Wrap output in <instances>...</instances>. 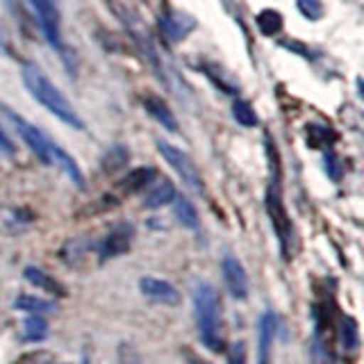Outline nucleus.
Returning a JSON list of instances; mask_svg holds the SVG:
<instances>
[{
    "label": "nucleus",
    "instance_id": "f257e3e1",
    "mask_svg": "<svg viewBox=\"0 0 364 364\" xmlns=\"http://www.w3.org/2000/svg\"><path fill=\"white\" fill-rule=\"evenodd\" d=\"M0 109L5 112V117L9 119V123L14 125L16 132L21 134V139L26 141L30 146V151L37 155L43 164L48 166H60L64 173L73 180V185L77 187H85V176L82 171H80L77 162L68 155L64 148L60 144H55L53 139L46 132H41L37 125H32L30 121H26L21 117V114H16L14 109H9L7 105H0Z\"/></svg>",
    "mask_w": 364,
    "mask_h": 364
},
{
    "label": "nucleus",
    "instance_id": "f03ea898",
    "mask_svg": "<svg viewBox=\"0 0 364 364\" xmlns=\"http://www.w3.org/2000/svg\"><path fill=\"white\" fill-rule=\"evenodd\" d=\"M21 75H23V85L28 87L30 96L48 109L53 117H57L62 123H66L68 128H75V130H85V121L80 119V114L75 112V107L68 102V98L57 89L50 77L46 75L37 64L32 62H23L21 68Z\"/></svg>",
    "mask_w": 364,
    "mask_h": 364
},
{
    "label": "nucleus",
    "instance_id": "7ed1b4c3",
    "mask_svg": "<svg viewBox=\"0 0 364 364\" xmlns=\"http://www.w3.org/2000/svg\"><path fill=\"white\" fill-rule=\"evenodd\" d=\"M193 312H196L198 337L210 350L219 353L225 346L221 323V299L210 282H198L193 287Z\"/></svg>",
    "mask_w": 364,
    "mask_h": 364
},
{
    "label": "nucleus",
    "instance_id": "20e7f679",
    "mask_svg": "<svg viewBox=\"0 0 364 364\" xmlns=\"http://www.w3.org/2000/svg\"><path fill=\"white\" fill-rule=\"evenodd\" d=\"M267 214L271 219L273 230H276L280 244H282V253L287 255V246H289V239H291V221H289V214H287V210H284V203H282L280 166L278 164L271 171V185L267 191Z\"/></svg>",
    "mask_w": 364,
    "mask_h": 364
},
{
    "label": "nucleus",
    "instance_id": "39448f33",
    "mask_svg": "<svg viewBox=\"0 0 364 364\" xmlns=\"http://www.w3.org/2000/svg\"><path fill=\"white\" fill-rule=\"evenodd\" d=\"M157 148H159V153H162V157L168 162V166L178 173V178L182 180V185H185L193 193H203V178L198 173L196 164H193V159L185 151H182V148L168 144L164 139L157 141Z\"/></svg>",
    "mask_w": 364,
    "mask_h": 364
},
{
    "label": "nucleus",
    "instance_id": "423d86ee",
    "mask_svg": "<svg viewBox=\"0 0 364 364\" xmlns=\"http://www.w3.org/2000/svg\"><path fill=\"white\" fill-rule=\"evenodd\" d=\"M34 14L39 18V26L46 34V41L50 43V48L64 50L62 43V23H60V11H57L55 0H28Z\"/></svg>",
    "mask_w": 364,
    "mask_h": 364
},
{
    "label": "nucleus",
    "instance_id": "0eeeda50",
    "mask_svg": "<svg viewBox=\"0 0 364 364\" xmlns=\"http://www.w3.org/2000/svg\"><path fill=\"white\" fill-rule=\"evenodd\" d=\"M221 273H223L225 289L230 291L232 299L235 301H246L248 294H250V282H248V273H246L242 262H239V257H235L230 253L223 255Z\"/></svg>",
    "mask_w": 364,
    "mask_h": 364
},
{
    "label": "nucleus",
    "instance_id": "6e6552de",
    "mask_svg": "<svg viewBox=\"0 0 364 364\" xmlns=\"http://www.w3.org/2000/svg\"><path fill=\"white\" fill-rule=\"evenodd\" d=\"M132 244V225L119 223L98 242V257L100 259H114L123 253H128Z\"/></svg>",
    "mask_w": 364,
    "mask_h": 364
},
{
    "label": "nucleus",
    "instance_id": "1a4fd4ad",
    "mask_svg": "<svg viewBox=\"0 0 364 364\" xmlns=\"http://www.w3.org/2000/svg\"><path fill=\"white\" fill-rule=\"evenodd\" d=\"M139 291L146 296L148 301L159 303V305H178L180 303V291L173 287L171 282L162 278H153V276H144L139 280Z\"/></svg>",
    "mask_w": 364,
    "mask_h": 364
},
{
    "label": "nucleus",
    "instance_id": "9d476101",
    "mask_svg": "<svg viewBox=\"0 0 364 364\" xmlns=\"http://www.w3.org/2000/svg\"><path fill=\"white\" fill-rule=\"evenodd\" d=\"M278 333V318L271 310L259 316V335H257V364H271L273 355V341Z\"/></svg>",
    "mask_w": 364,
    "mask_h": 364
},
{
    "label": "nucleus",
    "instance_id": "9b49d317",
    "mask_svg": "<svg viewBox=\"0 0 364 364\" xmlns=\"http://www.w3.org/2000/svg\"><path fill=\"white\" fill-rule=\"evenodd\" d=\"M162 32L164 37L176 43V41H182L187 39V34L191 30H196V21H193L189 14H182V11H166V14L162 16Z\"/></svg>",
    "mask_w": 364,
    "mask_h": 364
},
{
    "label": "nucleus",
    "instance_id": "f8f14e48",
    "mask_svg": "<svg viewBox=\"0 0 364 364\" xmlns=\"http://www.w3.org/2000/svg\"><path fill=\"white\" fill-rule=\"evenodd\" d=\"M155 180H157V171L153 166H136L128 171V176L119 182V189L123 193H128V196H132V193H139L146 187H151Z\"/></svg>",
    "mask_w": 364,
    "mask_h": 364
},
{
    "label": "nucleus",
    "instance_id": "ddd939ff",
    "mask_svg": "<svg viewBox=\"0 0 364 364\" xmlns=\"http://www.w3.org/2000/svg\"><path fill=\"white\" fill-rule=\"evenodd\" d=\"M176 187L171 180H159L157 185H151L144 196V208L146 210H159L164 205H171L176 200Z\"/></svg>",
    "mask_w": 364,
    "mask_h": 364
},
{
    "label": "nucleus",
    "instance_id": "4468645a",
    "mask_svg": "<svg viewBox=\"0 0 364 364\" xmlns=\"http://www.w3.org/2000/svg\"><path fill=\"white\" fill-rule=\"evenodd\" d=\"M23 278H26L32 287H37L46 294H53V296H57V299H66V289L50 276V273H46L39 267H28L26 271H23Z\"/></svg>",
    "mask_w": 364,
    "mask_h": 364
},
{
    "label": "nucleus",
    "instance_id": "2eb2a0df",
    "mask_svg": "<svg viewBox=\"0 0 364 364\" xmlns=\"http://www.w3.org/2000/svg\"><path fill=\"white\" fill-rule=\"evenodd\" d=\"M144 107L146 112L151 114V117L162 125L164 130L168 132H178V121L173 117V112H171V107L166 105V102L159 98V96H146L144 98Z\"/></svg>",
    "mask_w": 364,
    "mask_h": 364
},
{
    "label": "nucleus",
    "instance_id": "dca6fc26",
    "mask_svg": "<svg viewBox=\"0 0 364 364\" xmlns=\"http://www.w3.org/2000/svg\"><path fill=\"white\" fill-rule=\"evenodd\" d=\"M173 214L176 219L180 221L182 228H187V230H198L200 225V219H198V212L193 208V203L185 196H176L173 200Z\"/></svg>",
    "mask_w": 364,
    "mask_h": 364
},
{
    "label": "nucleus",
    "instance_id": "f3484780",
    "mask_svg": "<svg viewBox=\"0 0 364 364\" xmlns=\"http://www.w3.org/2000/svg\"><path fill=\"white\" fill-rule=\"evenodd\" d=\"M48 337V321L41 314H30L23 323V339L26 341H43Z\"/></svg>",
    "mask_w": 364,
    "mask_h": 364
},
{
    "label": "nucleus",
    "instance_id": "a211bd4d",
    "mask_svg": "<svg viewBox=\"0 0 364 364\" xmlns=\"http://www.w3.org/2000/svg\"><path fill=\"white\" fill-rule=\"evenodd\" d=\"M14 307L16 310H23V312H28V314H46V312H50L53 310V303L48 301H43L41 296H32V294H21L18 299L14 301Z\"/></svg>",
    "mask_w": 364,
    "mask_h": 364
},
{
    "label": "nucleus",
    "instance_id": "6ab92c4d",
    "mask_svg": "<svg viewBox=\"0 0 364 364\" xmlns=\"http://www.w3.org/2000/svg\"><path fill=\"white\" fill-rule=\"evenodd\" d=\"M255 23L264 37H273V34H278L282 30V14L276 9H262L255 16Z\"/></svg>",
    "mask_w": 364,
    "mask_h": 364
},
{
    "label": "nucleus",
    "instance_id": "aec40b11",
    "mask_svg": "<svg viewBox=\"0 0 364 364\" xmlns=\"http://www.w3.org/2000/svg\"><path fill=\"white\" fill-rule=\"evenodd\" d=\"M232 117H235L237 123H242L244 128H255V125H257V114H255L253 105H250L248 100L237 98L232 102Z\"/></svg>",
    "mask_w": 364,
    "mask_h": 364
},
{
    "label": "nucleus",
    "instance_id": "412c9836",
    "mask_svg": "<svg viewBox=\"0 0 364 364\" xmlns=\"http://www.w3.org/2000/svg\"><path fill=\"white\" fill-rule=\"evenodd\" d=\"M341 344L346 350H358L360 346V328L353 316L341 318Z\"/></svg>",
    "mask_w": 364,
    "mask_h": 364
},
{
    "label": "nucleus",
    "instance_id": "4be33fe9",
    "mask_svg": "<svg viewBox=\"0 0 364 364\" xmlns=\"http://www.w3.org/2000/svg\"><path fill=\"white\" fill-rule=\"evenodd\" d=\"M128 159H130V153L125 151L123 146H114L105 153V157H102V168H105V171H119V168H123L125 164H128Z\"/></svg>",
    "mask_w": 364,
    "mask_h": 364
},
{
    "label": "nucleus",
    "instance_id": "5701e85b",
    "mask_svg": "<svg viewBox=\"0 0 364 364\" xmlns=\"http://www.w3.org/2000/svg\"><path fill=\"white\" fill-rule=\"evenodd\" d=\"M299 9H301V14L305 18H310V21H318L323 16V5H321V0H299Z\"/></svg>",
    "mask_w": 364,
    "mask_h": 364
},
{
    "label": "nucleus",
    "instance_id": "b1692460",
    "mask_svg": "<svg viewBox=\"0 0 364 364\" xmlns=\"http://www.w3.org/2000/svg\"><path fill=\"white\" fill-rule=\"evenodd\" d=\"M328 132L330 130L321 128V125H310L307 128V144L312 148H323L328 144Z\"/></svg>",
    "mask_w": 364,
    "mask_h": 364
},
{
    "label": "nucleus",
    "instance_id": "393cba45",
    "mask_svg": "<svg viewBox=\"0 0 364 364\" xmlns=\"http://www.w3.org/2000/svg\"><path fill=\"white\" fill-rule=\"evenodd\" d=\"M228 364H246V344L244 341H235L228 350Z\"/></svg>",
    "mask_w": 364,
    "mask_h": 364
},
{
    "label": "nucleus",
    "instance_id": "a878e982",
    "mask_svg": "<svg viewBox=\"0 0 364 364\" xmlns=\"http://www.w3.org/2000/svg\"><path fill=\"white\" fill-rule=\"evenodd\" d=\"M119 364H144V362H141V358L134 353L132 346H125V344H123L121 350H119Z\"/></svg>",
    "mask_w": 364,
    "mask_h": 364
},
{
    "label": "nucleus",
    "instance_id": "bb28decb",
    "mask_svg": "<svg viewBox=\"0 0 364 364\" xmlns=\"http://www.w3.org/2000/svg\"><path fill=\"white\" fill-rule=\"evenodd\" d=\"M326 173L333 178V180H339V176H341L339 159L335 157V153H326Z\"/></svg>",
    "mask_w": 364,
    "mask_h": 364
},
{
    "label": "nucleus",
    "instance_id": "cd10ccee",
    "mask_svg": "<svg viewBox=\"0 0 364 364\" xmlns=\"http://www.w3.org/2000/svg\"><path fill=\"white\" fill-rule=\"evenodd\" d=\"M14 144H11V139L5 134V130H3V125H0V155H14Z\"/></svg>",
    "mask_w": 364,
    "mask_h": 364
},
{
    "label": "nucleus",
    "instance_id": "c85d7f7f",
    "mask_svg": "<svg viewBox=\"0 0 364 364\" xmlns=\"http://www.w3.org/2000/svg\"><path fill=\"white\" fill-rule=\"evenodd\" d=\"M16 364H57L55 360H50L48 355H43V353H34V355H28V358H23L21 362Z\"/></svg>",
    "mask_w": 364,
    "mask_h": 364
},
{
    "label": "nucleus",
    "instance_id": "c756f323",
    "mask_svg": "<svg viewBox=\"0 0 364 364\" xmlns=\"http://www.w3.org/2000/svg\"><path fill=\"white\" fill-rule=\"evenodd\" d=\"M189 364H205L203 360H196V358H189Z\"/></svg>",
    "mask_w": 364,
    "mask_h": 364
}]
</instances>
